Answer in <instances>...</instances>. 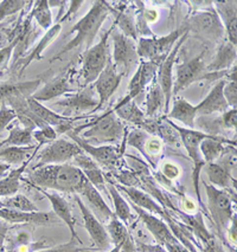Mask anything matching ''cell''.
Segmentation results:
<instances>
[{
    "instance_id": "18",
    "label": "cell",
    "mask_w": 237,
    "mask_h": 252,
    "mask_svg": "<svg viewBox=\"0 0 237 252\" xmlns=\"http://www.w3.org/2000/svg\"><path fill=\"white\" fill-rule=\"evenodd\" d=\"M134 210L137 213V216L140 217L142 222L145 224V226L147 227V230L152 233V236L158 240V243L160 244L166 245V244H172V243L178 242V239L175 238L174 234L172 233L171 228L169 227L168 224H165L162 219L157 218L153 215H151L147 211L139 209V207L134 206Z\"/></svg>"
},
{
    "instance_id": "54",
    "label": "cell",
    "mask_w": 237,
    "mask_h": 252,
    "mask_svg": "<svg viewBox=\"0 0 237 252\" xmlns=\"http://www.w3.org/2000/svg\"><path fill=\"white\" fill-rule=\"evenodd\" d=\"M141 16V18L145 20L147 24H151V23H154L158 19V12L153 8H144L141 7L140 12H137Z\"/></svg>"
},
{
    "instance_id": "8",
    "label": "cell",
    "mask_w": 237,
    "mask_h": 252,
    "mask_svg": "<svg viewBox=\"0 0 237 252\" xmlns=\"http://www.w3.org/2000/svg\"><path fill=\"white\" fill-rule=\"evenodd\" d=\"M171 122V121H169ZM172 127L177 130L178 135L180 137V141L183 142L184 147H185L187 154L191 158V160L194 161L195 169H194V187L196 191V195H197L198 201L202 204V198H201V191H200V177H201V171L203 169V167L205 166L203 158L201 157L200 152V145L205 137L209 136V134L203 133L201 130L196 129H189V128H181L179 126L174 125L173 122H171Z\"/></svg>"
},
{
    "instance_id": "61",
    "label": "cell",
    "mask_w": 237,
    "mask_h": 252,
    "mask_svg": "<svg viewBox=\"0 0 237 252\" xmlns=\"http://www.w3.org/2000/svg\"><path fill=\"white\" fill-rule=\"evenodd\" d=\"M4 243H5V230L0 231V252L4 251Z\"/></svg>"
},
{
    "instance_id": "7",
    "label": "cell",
    "mask_w": 237,
    "mask_h": 252,
    "mask_svg": "<svg viewBox=\"0 0 237 252\" xmlns=\"http://www.w3.org/2000/svg\"><path fill=\"white\" fill-rule=\"evenodd\" d=\"M185 31L175 30L168 36L160 38H140L139 44L136 45L137 56L145 58L147 62H152V63L159 65L168 57L171 50L173 49L174 44L183 36Z\"/></svg>"
},
{
    "instance_id": "23",
    "label": "cell",
    "mask_w": 237,
    "mask_h": 252,
    "mask_svg": "<svg viewBox=\"0 0 237 252\" xmlns=\"http://www.w3.org/2000/svg\"><path fill=\"white\" fill-rule=\"evenodd\" d=\"M42 192L44 193V195L49 199V201H50L52 209H54L55 215H56L60 219H62V220L67 224V226L69 227L70 232H71L72 242H74V240H77V243L82 244V240L80 239V237L77 236V233H76L75 231L76 220L74 216H72L71 210H70L68 201H67L64 198L61 197L60 194H57V193H50L46 191H42Z\"/></svg>"
},
{
    "instance_id": "53",
    "label": "cell",
    "mask_w": 237,
    "mask_h": 252,
    "mask_svg": "<svg viewBox=\"0 0 237 252\" xmlns=\"http://www.w3.org/2000/svg\"><path fill=\"white\" fill-rule=\"evenodd\" d=\"M163 148V141L160 139H158L156 136L148 137L147 141H146L145 149L146 153L148 154V157L151 158V155H158L162 152Z\"/></svg>"
},
{
    "instance_id": "6",
    "label": "cell",
    "mask_w": 237,
    "mask_h": 252,
    "mask_svg": "<svg viewBox=\"0 0 237 252\" xmlns=\"http://www.w3.org/2000/svg\"><path fill=\"white\" fill-rule=\"evenodd\" d=\"M203 184L206 191L207 209L210 211L216 228L219 233H222L228 227V224H230L236 217L233 212V201L224 189H216L204 180Z\"/></svg>"
},
{
    "instance_id": "40",
    "label": "cell",
    "mask_w": 237,
    "mask_h": 252,
    "mask_svg": "<svg viewBox=\"0 0 237 252\" xmlns=\"http://www.w3.org/2000/svg\"><path fill=\"white\" fill-rule=\"evenodd\" d=\"M30 16L32 18L36 19L38 25H39L43 30H49V29L52 28V13L46 0L37 1L36 4H34V10L31 11Z\"/></svg>"
},
{
    "instance_id": "12",
    "label": "cell",
    "mask_w": 237,
    "mask_h": 252,
    "mask_svg": "<svg viewBox=\"0 0 237 252\" xmlns=\"http://www.w3.org/2000/svg\"><path fill=\"white\" fill-rule=\"evenodd\" d=\"M122 77H124V75L119 74L113 62H108L106 68L103 69L100 76L96 78L95 84H94V88H95L96 92L99 94L98 110H100L108 99L112 97L113 94L116 92L120 83H121Z\"/></svg>"
},
{
    "instance_id": "49",
    "label": "cell",
    "mask_w": 237,
    "mask_h": 252,
    "mask_svg": "<svg viewBox=\"0 0 237 252\" xmlns=\"http://www.w3.org/2000/svg\"><path fill=\"white\" fill-rule=\"evenodd\" d=\"M81 245L82 244H80V243H75L71 240L67 244L55 246V248L46 249V250H42L39 252H90L89 249L81 248Z\"/></svg>"
},
{
    "instance_id": "2",
    "label": "cell",
    "mask_w": 237,
    "mask_h": 252,
    "mask_svg": "<svg viewBox=\"0 0 237 252\" xmlns=\"http://www.w3.org/2000/svg\"><path fill=\"white\" fill-rule=\"evenodd\" d=\"M110 11H112V8L108 6L106 1L101 0V1L94 2L92 10L80 22L76 23L74 28L70 29L69 33H75V37L63 49H61V51L52 60H57V58L62 57L63 55L68 54L71 50L81 48V46H86L87 50L89 49Z\"/></svg>"
},
{
    "instance_id": "19",
    "label": "cell",
    "mask_w": 237,
    "mask_h": 252,
    "mask_svg": "<svg viewBox=\"0 0 237 252\" xmlns=\"http://www.w3.org/2000/svg\"><path fill=\"white\" fill-rule=\"evenodd\" d=\"M78 194H81V197L84 198V200L89 205L88 209L92 211L94 216L100 221H109L115 217L114 212H112V210L104 201V199L102 198L101 192L98 191L89 181L82 187Z\"/></svg>"
},
{
    "instance_id": "63",
    "label": "cell",
    "mask_w": 237,
    "mask_h": 252,
    "mask_svg": "<svg viewBox=\"0 0 237 252\" xmlns=\"http://www.w3.org/2000/svg\"><path fill=\"white\" fill-rule=\"evenodd\" d=\"M0 209H4V203H2V200H0Z\"/></svg>"
},
{
    "instance_id": "16",
    "label": "cell",
    "mask_w": 237,
    "mask_h": 252,
    "mask_svg": "<svg viewBox=\"0 0 237 252\" xmlns=\"http://www.w3.org/2000/svg\"><path fill=\"white\" fill-rule=\"evenodd\" d=\"M189 22L190 28H194L197 32L213 39H219L224 33V26L215 10L195 13Z\"/></svg>"
},
{
    "instance_id": "64",
    "label": "cell",
    "mask_w": 237,
    "mask_h": 252,
    "mask_svg": "<svg viewBox=\"0 0 237 252\" xmlns=\"http://www.w3.org/2000/svg\"><path fill=\"white\" fill-rule=\"evenodd\" d=\"M2 76H4V72H0V80H1Z\"/></svg>"
},
{
    "instance_id": "38",
    "label": "cell",
    "mask_w": 237,
    "mask_h": 252,
    "mask_svg": "<svg viewBox=\"0 0 237 252\" xmlns=\"http://www.w3.org/2000/svg\"><path fill=\"white\" fill-rule=\"evenodd\" d=\"M61 30H62V25H61L60 23H57V24L52 25V28H50L48 31H46V33L44 34L43 39L40 40L39 44H38L36 48L34 49V51H32L31 54H29L28 57H26L25 60L23 61V63H22V69L23 70H24L28 65H30L32 61L39 60L40 55H42L44 49H45L46 46H48L51 42H54L55 38H56L58 34H60Z\"/></svg>"
},
{
    "instance_id": "44",
    "label": "cell",
    "mask_w": 237,
    "mask_h": 252,
    "mask_svg": "<svg viewBox=\"0 0 237 252\" xmlns=\"http://www.w3.org/2000/svg\"><path fill=\"white\" fill-rule=\"evenodd\" d=\"M32 135H34V140L38 141V146L49 145V143L54 142L57 139L56 130H55L54 127H50V126H46V127L34 130Z\"/></svg>"
},
{
    "instance_id": "56",
    "label": "cell",
    "mask_w": 237,
    "mask_h": 252,
    "mask_svg": "<svg viewBox=\"0 0 237 252\" xmlns=\"http://www.w3.org/2000/svg\"><path fill=\"white\" fill-rule=\"evenodd\" d=\"M168 252H190L189 249H186L181 243L178 240V242L172 243V244H166L164 245Z\"/></svg>"
},
{
    "instance_id": "62",
    "label": "cell",
    "mask_w": 237,
    "mask_h": 252,
    "mask_svg": "<svg viewBox=\"0 0 237 252\" xmlns=\"http://www.w3.org/2000/svg\"><path fill=\"white\" fill-rule=\"evenodd\" d=\"M110 252H121V250H120V248H118V246H114V249Z\"/></svg>"
},
{
    "instance_id": "20",
    "label": "cell",
    "mask_w": 237,
    "mask_h": 252,
    "mask_svg": "<svg viewBox=\"0 0 237 252\" xmlns=\"http://www.w3.org/2000/svg\"><path fill=\"white\" fill-rule=\"evenodd\" d=\"M225 82L227 81L224 80L217 82V84L212 88L211 92L207 94L206 97L204 98L200 104L196 105L195 109L197 115L207 116L216 113L223 114L228 110L229 105H228L227 101H225L223 96V88Z\"/></svg>"
},
{
    "instance_id": "5",
    "label": "cell",
    "mask_w": 237,
    "mask_h": 252,
    "mask_svg": "<svg viewBox=\"0 0 237 252\" xmlns=\"http://www.w3.org/2000/svg\"><path fill=\"white\" fill-rule=\"evenodd\" d=\"M70 139H72L76 145L80 147L84 153L89 155L92 159L98 163L99 166L103 167L107 171H114V169H118L121 166L122 158L125 155V147H126V135L122 140V146L115 147V146H93L87 141H84L78 134L74 133L72 130H69L67 133Z\"/></svg>"
},
{
    "instance_id": "41",
    "label": "cell",
    "mask_w": 237,
    "mask_h": 252,
    "mask_svg": "<svg viewBox=\"0 0 237 252\" xmlns=\"http://www.w3.org/2000/svg\"><path fill=\"white\" fill-rule=\"evenodd\" d=\"M2 203L6 209L22 211V212H38L39 211L36 205L24 194H14L11 197H6L4 198Z\"/></svg>"
},
{
    "instance_id": "45",
    "label": "cell",
    "mask_w": 237,
    "mask_h": 252,
    "mask_svg": "<svg viewBox=\"0 0 237 252\" xmlns=\"http://www.w3.org/2000/svg\"><path fill=\"white\" fill-rule=\"evenodd\" d=\"M26 5V1L22 0H6L0 2V22L6 17L19 12Z\"/></svg>"
},
{
    "instance_id": "58",
    "label": "cell",
    "mask_w": 237,
    "mask_h": 252,
    "mask_svg": "<svg viewBox=\"0 0 237 252\" xmlns=\"http://www.w3.org/2000/svg\"><path fill=\"white\" fill-rule=\"evenodd\" d=\"M230 230H229V238L230 242H233L234 244L236 243V217L233 219L230 222Z\"/></svg>"
},
{
    "instance_id": "17",
    "label": "cell",
    "mask_w": 237,
    "mask_h": 252,
    "mask_svg": "<svg viewBox=\"0 0 237 252\" xmlns=\"http://www.w3.org/2000/svg\"><path fill=\"white\" fill-rule=\"evenodd\" d=\"M157 64L152 63V62H140L135 74L133 75V77H132V80L130 82L127 95H126L121 101H119V103L116 105L128 103V102L133 101L137 95H140V94L144 92L145 88L147 87V84L154 78V74H156L157 71Z\"/></svg>"
},
{
    "instance_id": "15",
    "label": "cell",
    "mask_w": 237,
    "mask_h": 252,
    "mask_svg": "<svg viewBox=\"0 0 237 252\" xmlns=\"http://www.w3.org/2000/svg\"><path fill=\"white\" fill-rule=\"evenodd\" d=\"M205 70L203 55H200L194 60L175 65V80H173L172 93L178 94L197 80Z\"/></svg>"
},
{
    "instance_id": "37",
    "label": "cell",
    "mask_w": 237,
    "mask_h": 252,
    "mask_svg": "<svg viewBox=\"0 0 237 252\" xmlns=\"http://www.w3.org/2000/svg\"><path fill=\"white\" fill-rule=\"evenodd\" d=\"M34 131L26 128L12 127L6 140L0 143L1 147H31L34 143Z\"/></svg>"
},
{
    "instance_id": "3",
    "label": "cell",
    "mask_w": 237,
    "mask_h": 252,
    "mask_svg": "<svg viewBox=\"0 0 237 252\" xmlns=\"http://www.w3.org/2000/svg\"><path fill=\"white\" fill-rule=\"evenodd\" d=\"M88 128L82 134V139L93 146H107L113 143H120L124 140L126 130L121 120L114 114L113 110L107 111L103 115L96 117L95 120L77 128H72V131L78 134V130Z\"/></svg>"
},
{
    "instance_id": "50",
    "label": "cell",
    "mask_w": 237,
    "mask_h": 252,
    "mask_svg": "<svg viewBox=\"0 0 237 252\" xmlns=\"http://www.w3.org/2000/svg\"><path fill=\"white\" fill-rule=\"evenodd\" d=\"M19 43V38H17L16 40H13L10 45L4 46V48L0 49V72H2V70L7 66L8 61H10L11 56H12L13 49L16 48L17 44Z\"/></svg>"
},
{
    "instance_id": "21",
    "label": "cell",
    "mask_w": 237,
    "mask_h": 252,
    "mask_svg": "<svg viewBox=\"0 0 237 252\" xmlns=\"http://www.w3.org/2000/svg\"><path fill=\"white\" fill-rule=\"evenodd\" d=\"M26 103H28L29 109L32 114H34V117L44 126H50V127H60V126L66 125V123L74 122V119L68 116H63L61 114L55 113L46 108L45 105H43L40 102L36 101L34 98H32L31 96H28L26 97Z\"/></svg>"
},
{
    "instance_id": "10",
    "label": "cell",
    "mask_w": 237,
    "mask_h": 252,
    "mask_svg": "<svg viewBox=\"0 0 237 252\" xmlns=\"http://www.w3.org/2000/svg\"><path fill=\"white\" fill-rule=\"evenodd\" d=\"M187 34H189V29H186V31L184 32L183 36L177 40V43L174 44L173 49L171 50L168 57L164 60L162 63L159 64V71H158V84L162 88L164 96H165V111L168 113L169 101L172 97V88H173V66L175 64V60H177L178 52L183 44L185 43Z\"/></svg>"
},
{
    "instance_id": "32",
    "label": "cell",
    "mask_w": 237,
    "mask_h": 252,
    "mask_svg": "<svg viewBox=\"0 0 237 252\" xmlns=\"http://www.w3.org/2000/svg\"><path fill=\"white\" fill-rule=\"evenodd\" d=\"M204 171L206 173L209 181L216 189H227L231 186L233 177H231L229 167L217 162H210L205 163Z\"/></svg>"
},
{
    "instance_id": "13",
    "label": "cell",
    "mask_w": 237,
    "mask_h": 252,
    "mask_svg": "<svg viewBox=\"0 0 237 252\" xmlns=\"http://www.w3.org/2000/svg\"><path fill=\"white\" fill-rule=\"evenodd\" d=\"M99 101L94 96L93 88H86L82 92H78L74 95L63 99H60L56 103H52L51 107L58 108L60 110L68 111L70 114L83 113V111H96L98 110Z\"/></svg>"
},
{
    "instance_id": "24",
    "label": "cell",
    "mask_w": 237,
    "mask_h": 252,
    "mask_svg": "<svg viewBox=\"0 0 237 252\" xmlns=\"http://www.w3.org/2000/svg\"><path fill=\"white\" fill-rule=\"evenodd\" d=\"M217 14L223 19L224 31L227 32L228 43L231 45H237V14L235 1H216Z\"/></svg>"
},
{
    "instance_id": "31",
    "label": "cell",
    "mask_w": 237,
    "mask_h": 252,
    "mask_svg": "<svg viewBox=\"0 0 237 252\" xmlns=\"http://www.w3.org/2000/svg\"><path fill=\"white\" fill-rule=\"evenodd\" d=\"M40 86V80L22 82V83H5L0 84V104L5 103L11 96L24 95L32 96Z\"/></svg>"
},
{
    "instance_id": "27",
    "label": "cell",
    "mask_w": 237,
    "mask_h": 252,
    "mask_svg": "<svg viewBox=\"0 0 237 252\" xmlns=\"http://www.w3.org/2000/svg\"><path fill=\"white\" fill-rule=\"evenodd\" d=\"M0 218L5 221L14 222H34V224H48L51 220V217L49 213L44 212H22L11 209H0Z\"/></svg>"
},
{
    "instance_id": "42",
    "label": "cell",
    "mask_w": 237,
    "mask_h": 252,
    "mask_svg": "<svg viewBox=\"0 0 237 252\" xmlns=\"http://www.w3.org/2000/svg\"><path fill=\"white\" fill-rule=\"evenodd\" d=\"M115 24L119 25L121 33L125 34L126 37L131 38L132 40L137 39L135 20H134L133 14L126 12V11H121L116 14Z\"/></svg>"
},
{
    "instance_id": "9",
    "label": "cell",
    "mask_w": 237,
    "mask_h": 252,
    "mask_svg": "<svg viewBox=\"0 0 237 252\" xmlns=\"http://www.w3.org/2000/svg\"><path fill=\"white\" fill-rule=\"evenodd\" d=\"M83 153V151L76 145L64 139H56L54 142L46 145V147L40 152L39 161L34 168H38L45 165H60L67 161L74 159L76 155Z\"/></svg>"
},
{
    "instance_id": "60",
    "label": "cell",
    "mask_w": 237,
    "mask_h": 252,
    "mask_svg": "<svg viewBox=\"0 0 237 252\" xmlns=\"http://www.w3.org/2000/svg\"><path fill=\"white\" fill-rule=\"evenodd\" d=\"M184 207H185L186 210L189 211H195L196 210V205H194L191 200H189V199L185 198V201H184Z\"/></svg>"
},
{
    "instance_id": "1",
    "label": "cell",
    "mask_w": 237,
    "mask_h": 252,
    "mask_svg": "<svg viewBox=\"0 0 237 252\" xmlns=\"http://www.w3.org/2000/svg\"><path fill=\"white\" fill-rule=\"evenodd\" d=\"M30 181L40 191L54 189L72 194H78L82 187L88 183L81 169L69 163L45 165L34 168L30 174Z\"/></svg>"
},
{
    "instance_id": "33",
    "label": "cell",
    "mask_w": 237,
    "mask_h": 252,
    "mask_svg": "<svg viewBox=\"0 0 237 252\" xmlns=\"http://www.w3.org/2000/svg\"><path fill=\"white\" fill-rule=\"evenodd\" d=\"M34 157H32L29 159L26 162L23 163L22 166H19L18 168L10 169L7 175H5L4 178L0 180V197H11V195L17 194L19 189L20 180H22L23 173L25 172L26 167L29 166V163L31 162V160Z\"/></svg>"
},
{
    "instance_id": "22",
    "label": "cell",
    "mask_w": 237,
    "mask_h": 252,
    "mask_svg": "<svg viewBox=\"0 0 237 252\" xmlns=\"http://www.w3.org/2000/svg\"><path fill=\"white\" fill-rule=\"evenodd\" d=\"M116 189H118L119 191L124 192L128 197V199H130L131 203L133 204L134 206L139 207V209L147 211V212L150 213H157V215H160L163 217H165L166 213H168L166 212V210L162 209L160 205L158 204L157 201L154 200L150 194H148V193L142 192L141 189H135V187L120 186V185L116 186Z\"/></svg>"
},
{
    "instance_id": "25",
    "label": "cell",
    "mask_w": 237,
    "mask_h": 252,
    "mask_svg": "<svg viewBox=\"0 0 237 252\" xmlns=\"http://www.w3.org/2000/svg\"><path fill=\"white\" fill-rule=\"evenodd\" d=\"M69 92H74V89H72V87L69 83V76L64 75L61 76V77L55 78L50 83H46L42 89L37 90L31 97L38 102H45L60 97V96Z\"/></svg>"
},
{
    "instance_id": "29",
    "label": "cell",
    "mask_w": 237,
    "mask_h": 252,
    "mask_svg": "<svg viewBox=\"0 0 237 252\" xmlns=\"http://www.w3.org/2000/svg\"><path fill=\"white\" fill-rule=\"evenodd\" d=\"M224 143L236 145L235 141H228L216 135H209L200 145V152L203 155V160L205 163L215 162L216 160L222 157L224 152Z\"/></svg>"
},
{
    "instance_id": "43",
    "label": "cell",
    "mask_w": 237,
    "mask_h": 252,
    "mask_svg": "<svg viewBox=\"0 0 237 252\" xmlns=\"http://www.w3.org/2000/svg\"><path fill=\"white\" fill-rule=\"evenodd\" d=\"M147 139L148 136L146 131H144L142 129H137V130L132 131L130 135H126V145L132 146V147L139 149V152L144 155V158L147 160V162L152 165L151 158L148 157L147 153H146V149H145V145H146V141H147Z\"/></svg>"
},
{
    "instance_id": "11",
    "label": "cell",
    "mask_w": 237,
    "mask_h": 252,
    "mask_svg": "<svg viewBox=\"0 0 237 252\" xmlns=\"http://www.w3.org/2000/svg\"><path fill=\"white\" fill-rule=\"evenodd\" d=\"M114 44V65L124 66V72L127 74L137 65L139 56L136 52V44L131 38L126 37L121 32H112Z\"/></svg>"
},
{
    "instance_id": "28",
    "label": "cell",
    "mask_w": 237,
    "mask_h": 252,
    "mask_svg": "<svg viewBox=\"0 0 237 252\" xmlns=\"http://www.w3.org/2000/svg\"><path fill=\"white\" fill-rule=\"evenodd\" d=\"M195 105L190 104L189 102L185 101L184 98L177 97L174 99L173 108L169 111L168 117L172 120H177L184 126H186L189 129H195L196 125V117H197Z\"/></svg>"
},
{
    "instance_id": "39",
    "label": "cell",
    "mask_w": 237,
    "mask_h": 252,
    "mask_svg": "<svg viewBox=\"0 0 237 252\" xmlns=\"http://www.w3.org/2000/svg\"><path fill=\"white\" fill-rule=\"evenodd\" d=\"M108 189H109V194L113 199L114 209H115V212H114V216L121 220L124 224H127V222L131 221L132 219V211L131 207L128 206L127 201L122 198L121 193L114 184H108Z\"/></svg>"
},
{
    "instance_id": "30",
    "label": "cell",
    "mask_w": 237,
    "mask_h": 252,
    "mask_svg": "<svg viewBox=\"0 0 237 252\" xmlns=\"http://www.w3.org/2000/svg\"><path fill=\"white\" fill-rule=\"evenodd\" d=\"M40 146L37 147H1L0 148V161L7 165L22 166L30 158L36 157Z\"/></svg>"
},
{
    "instance_id": "57",
    "label": "cell",
    "mask_w": 237,
    "mask_h": 252,
    "mask_svg": "<svg viewBox=\"0 0 237 252\" xmlns=\"http://www.w3.org/2000/svg\"><path fill=\"white\" fill-rule=\"evenodd\" d=\"M30 236H29V233L26 232H20L17 234L16 237V242L17 244L20 245V246H28L30 244Z\"/></svg>"
},
{
    "instance_id": "59",
    "label": "cell",
    "mask_w": 237,
    "mask_h": 252,
    "mask_svg": "<svg viewBox=\"0 0 237 252\" xmlns=\"http://www.w3.org/2000/svg\"><path fill=\"white\" fill-rule=\"evenodd\" d=\"M7 172H10V165H7L5 162H0V178L6 175Z\"/></svg>"
},
{
    "instance_id": "46",
    "label": "cell",
    "mask_w": 237,
    "mask_h": 252,
    "mask_svg": "<svg viewBox=\"0 0 237 252\" xmlns=\"http://www.w3.org/2000/svg\"><path fill=\"white\" fill-rule=\"evenodd\" d=\"M115 178L118 179L119 183L122 184V186L126 187H141V181L134 172H128V171H119L115 174Z\"/></svg>"
},
{
    "instance_id": "4",
    "label": "cell",
    "mask_w": 237,
    "mask_h": 252,
    "mask_svg": "<svg viewBox=\"0 0 237 252\" xmlns=\"http://www.w3.org/2000/svg\"><path fill=\"white\" fill-rule=\"evenodd\" d=\"M114 28H115V24L102 36L100 42L88 49L84 54L81 69L82 87H87L95 82L96 78L106 68L108 62L110 61L109 54H108L109 52L108 38H109V34H112Z\"/></svg>"
},
{
    "instance_id": "47",
    "label": "cell",
    "mask_w": 237,
    "mask_h": 252,
    "mask_svg": "<svg viewBox=\"0 0 237 252\" xmlns=\"http://www.w3.org/2000/svg\"><path fill=\"white\" fill-rule=\"evenodd\" d=\"M223 96L227 103L231 108H236L237 105V83L236 81L225 82L223 88Z\"/></svg>"
},
{
    "instance_id": "35",
    "label": "cell",
    "mask_w": 237,
    "mask_h": 252,
    "mask_svg": "<svg viewBox=\"0 0 237 252\" xmlns=\"http://www.w3.org/2000/svg\"><path fill=\"white\" fill-rule=\"evenodd\" d=\"M163 109H165V96L158 82L154 81L146 96L145 115L147 119H153L160 111H163Z\"/></svg>"
},
{
    "instance_id": "48",
    "label": "cell",
    "mask_w": 237,
    "mask_h": 252,
    "mask_svg": "<svg viewBox=\"0 0 237 252\" xmlns=\"http://www.w3.org/2000/svg\"><path fill=\"white\" fill-rule=\"evenodd\" d=\"M16 113L7 107L6 104H0V133H2L8 127L11 122L16 119Z\"/></svg>"
},
{
    "instance_id": "36",
    "label": "cell",
    "mask_w": 237,
    "mask_h": 252,
    "mask_svg": "<svg viewBox=\"0 0 237 252\" xmlns=\"http://www.w3.org/2000/svg\"><path fill=\"white\" fill-rule=\"evenodd\" d=\"M112 110L120 120H124V121L130 122L132 125L137 126V127H140L145 122V120L147 119L144 111L139 109V107L134 101H131L122 105H115V108H113Z\"/></svg>"
},
{
    "instance_id": "34",
    "label": "cell",
    "mask_w": 237,
    "mask_h": 252,
    "mask_svg": "<svg viewBox=\"0 0 237 252\" xmlns=\"http://www.w3.org/2000/svg\"><path fill=\"white\" fill-rule=\"evenodd\" d=\"M236 61V46L231 45L229 43L222 44L221 48L218 49L217 54H216L215 60L212 63L206 66L205 70L209 71H222V70H227L235 63Z\"/></svg>"
},
{
    "instance_id": "26",
    "label": "cell",
    "mask_w": 237,
    "mask_h": 252,
    "mask_svg": "<svg viewBox=\"0 0 237 252\" xmlns=\"http://www.w3.org/2000/svg\"><path fill=\"white\" fill-rule=\"evenodd\" d=\"M106 230L108 232V236L112 238L114 246H118V248H120V250L124 252L135 251L133 240L131 238V234L128 232L127 227L116 217H114L112 220L108 221Z\"/></svg>"
},
{
    "instance_id": "51",
    "label": "cell",
    "mask_w": 237,
    "mask_h": 252,
    "mask_svg": "<svg viewBox=\"0 0 237 252\" xmlns=\"http://www.w3.org/2000/svg\"><path fill=\"white\" fill-rule=\"evenodd\" d=\"M163 175L169 180H175L180 177V168L177 163L172 162V161H166L162 166Z\"/></svg>"
},
{
    "instance_id": "14",
    "label": "cell",
    "mask_w": 237,
    "mask_h": 252,
    "mask_svg": "<svg viewBox=\"0 0 237 252\" xmlns=\"http://www.w3.org/2000/svg\"><path fill=\"white\" fill-rule=\"evenodd\" d=\"M75 200L77 203L78 207L81 210V215L83 217L84 226H86L88 233L92 237L93 242L95 243V245L98 246L99 250L101 251H107L109 249V236L106 227L102 225V222L94 216V213L88 209V206L84 204V201H82L80 197L75 195Z\"/></svg>"
},
{
    "instance_id": "55",
    "label": "cell",
    "mask_w": 237,
    "mask_h": 252,
    "mask_svg": "<svg viewBox=\"0 0 237 252\" xmlns=\"http://www.w3.org/2000/svg\"><path fill=\"white\" fill-rule=\"evenodd\" d=\"M82 4H83V1H81V0H76V1L70 2L69 11L66 14H64V16H62V18L60 19V22H58V23H60V24H61V23H63V22H66V20H68L70 17H71L72 14H74L76 11H77L78 8L81 7Z\"/></svg>"
},
{
    "instance_id": "52",
    "label": "cell",
    "mask_w": 237,
    "mask_h": 252,
    "mask_svg": "<svg viewBox=\"0 0 237 252\" xmlns=\"http://www.w3.org/2000/svg\"><path fill=\"white\" fill-rule=\"evenodd\" d=\"M222 125L227 129H236L237 126V109L231 108L230 110H227L223 113L222 116Z\"/></svg>"
}]
</instances>
